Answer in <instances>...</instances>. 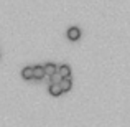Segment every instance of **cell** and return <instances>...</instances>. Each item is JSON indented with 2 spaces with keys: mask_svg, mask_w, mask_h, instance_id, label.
<instances>
[{
  "mask_svg": "<svg viewBox=\"0 0 130 127\" xmlns=\"http://www.w3.org/2000/svg\"><path fill=\"white\" fill-rule=\"evenodd\" d=\"M79 36H81V30L77 28V26H71V28L68 30V38H69L71 41L79 40Z\"/></svg>",
  "mask_w": 130,
  "mask_h": 127,
  "instance_id": "1",
  "label": "cell"
},
{
  "mask_svg": "<svg viewBox=\"0 0 130 127\" xmlns=\"http://www.w3.org/2000/svg\"><path fill=\"white\" fill-rule=\"evenodd\" d=\"M48 91H50L51 96H61V94H63V88H61L59 83H51Z\"/></svg>",
  "mask_w": 130,
  "mask_h": 127,
  "instance_id": "2",
  "label": "cell"
},
{
  "mask_svg": "<svg viewBox=\"0 0 130 127\" xmlns=\"http://www.w3.org/2000/svg\"><path fill=\"white\" fill-rule=\"evenodd\" d=\"M44 76H46L44 66H33V78L35 79H43Z\"/></svg>",
  "mask_w": 130,
  "mask_h": 127,
  "instance_id": "3",
  "label": "cell"
},
{
  "mask_svg": "<svg viewBox=\"0 0 130 127\" xmlns=\"http://www.w3.org/2000/svg\"><path fill=\"white\" fill-rule=\"evenodd\" d=\"M59 84H61V88H63V92L71 91V88H73V81H71V76H69V78H61Z\"/></svg>",
  "mask_w": 130,
  "mask_h": 127,
  "instance_id": "4",
  "label": "cell"
},
{
  "mask_svg": "<svg viewBox=\"0 0 130 127\" xmlns=\"http://www.w3.org/2000/svg\"><path fill=\"white\" fill-rule=\"evenodd\" d=\"M58 73H59L61 78H69L71 76V68L68 66V64H61V66L58 68Z\"/></svg>",
  "mask_w": 130,
  "mask_h": 127,
  "instance_id": "5",
  "label": "cell"
},
{
  "mask_svg": "<svg viewBox=\"0 0 130 127\" xmlns=\"http://www.w3.org/2000/svg\"><path fill=\"white\" fill-rule=\"evenodd\" d=\"M23 79H33V66H25L22 69Z\"/></svg>",
  "mask_w": 130,
  "mask_h": 127,
  "instance_id": "6",
  "label": "cell"
},
{
  "mask_svg": "<svg viewBox=\"0 0 130 127\" xmlns=\"http://www.w3.org/2000/svg\"><path fill=\"white\" fill-rule=\"evenodd\" d=\"M44 71H46V76H51V74L58 73V66L53 63H46L44 64Z\"/></svg>",
  "mask_w": 130,
  "mask_h": 127,
  "instance_id": "7",
  "label": "cell"
}]
</instances>
